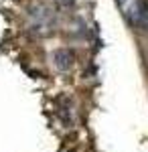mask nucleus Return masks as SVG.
<instances>
[{"mask_svg":"<svg viewBox=\"0 0 148 152\" xmlns=\"http://www.w3.org/2000/svg\"><path fill=\"white\" fill-rule=\"evenodd\" d=\"M146 12H148L146 2H144V0H134V2L130 4V8H128V18H130L132 24H140Z\"/></svg>","mask_w":148,"mask_h":152,"instance_id":"f03ea898","label":"nucleus"},{"mask_svg":"<svg viewBox=\"0 0 148 152\" xmlns=\"http://www.w3.org/2000/svg\"><path fill=\"white\" fill-rule=\"evenodd\" d=\"M59 2H61L63 6H69V4H73V0H59Z\"/></svg>","mask_w":148,"mask_h":152,"instance_id":"7ed1b4c3","label":"nucleus"},{"mask_svg":"<svg viewBox=\"0 0 148 152\" xmlns=\"http://www.w3.org/2000/svg\"><path fill=\"white\" fill-rule=\"evenodd\" d=\"M118 4H120V6H124V4H126V0H118Z\"/></svg>","mask_w":148,"mask_h":152,"instance_id":"20e7f679","label":"nucleus"},{"mask_svg":"<svg viewBox=\"0 0 148 152\" xmlns=\"http://www.w3.org/2000/svg\"><path fill=\"white\" fill-rule=\"evenodd\" d=\"M51 57H53V63L59 71H69L75 63V55L69 49H57V51H53Z\"/></svg>","mask_w":148,"mask_h":152,"instance_id":"f257e3e1","label":"nucleus"}]
</instances>
